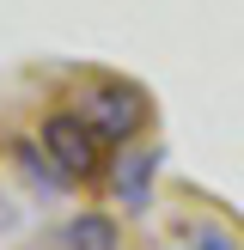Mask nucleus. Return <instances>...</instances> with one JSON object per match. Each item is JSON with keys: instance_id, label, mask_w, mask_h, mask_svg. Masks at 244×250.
Returning a JSON list of instances; mask_svg holds the SVG:
<instances>
[{"instance_id": "1", "label": "nucleus", "mask_w": 244, "mask_h": 250, "mask_svg": "<svg viewBox=\"0 0 244 250\" xmlns=\"http://www.w3.org/2000/svg\"><path fill=\"white\" fill-rule=\"evenodd\" d=\"M104 146H110V141L80 116V110H73V116H49V122H43V153L55 159L61 177H92L98 159H104Z\"/></svg>"}, {"instance_id": "2", "label": "nucleus", "mask_w": 244, "mask_h": 250, "mask_svg": "<svg viewBox=\"0 0 244 250\" xmlns=\"http://www.w3.org/2000/svg\"><path fill=\"white\" fill-rule=\"evenodd\" d=\"M80 116L92 122L104 141H128V134L146 122V104H141V92H128V85H98V92H85Z\"/></svg>"}, {"instance_id": "3", "label": "nucleus", "mask_w": 244, "mask_h": 250, "mask_svg": "<svg viewBox=\"0 0 244 250\" xmlns=\"http://www.w3.org/2000/svg\"><path fill=\"white\" fill-rule=\"evenodd\" d=\"M159 159H165L159 146H141V153H128L116 165V202L128 208V214H141V208L153 202V171H159Z\"/></svg>"}, {"instance_id": "4", "label": "nucleus", "mask_w": 244, "mask_h": 250, "mask_svg": "<svg viewBox=\"0 0 244 250\" xmlns=\"http://www.w3.org/2000/svg\"><path fill=\"white\" fill-rule=\"evenodd\" d=\"M116 226H110L104 214H73L67 226H61V250H116Z\"/></svg>"}, {"instance_id": "5", "label": "nucleus", "mask_w": 244, "mask_h": 250, "mask_svg": "<svg viewBox=\"0 0 244 250\" xmlns=\"http://www.w3.org/2000/svg\"><path fill=\"white\" fill-rule=\"evenodd\" d=\"M195 250H238V244H232V238H226L220 226H202V238H195Z\"/></svg>"}]
</instances>
